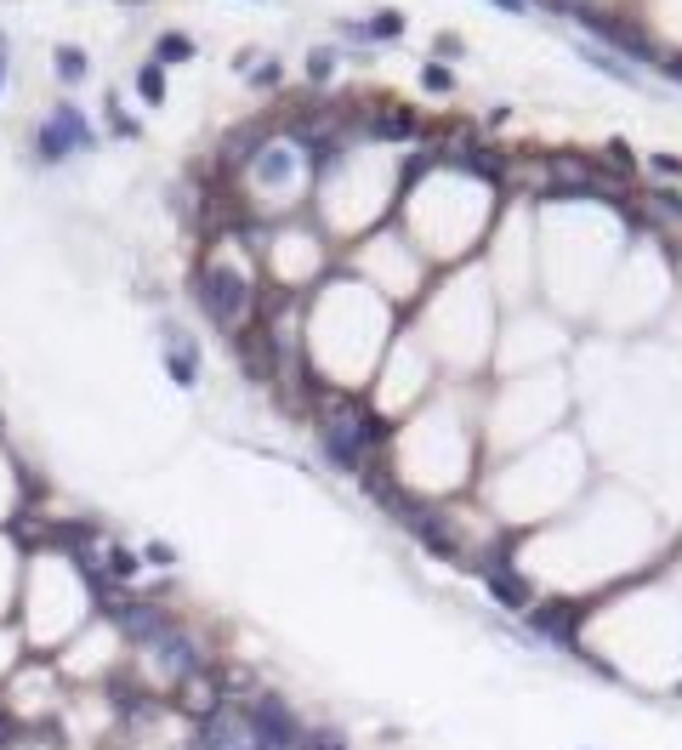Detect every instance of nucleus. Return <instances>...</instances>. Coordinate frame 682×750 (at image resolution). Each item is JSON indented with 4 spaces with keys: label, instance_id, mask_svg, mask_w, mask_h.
<instances>
[{
    "label": "nucleus",
    "instance_id": "1",
    "mask_svg": "<svg viewBox=\"0 0 682 750\" xmlns=\"http://www.w3.org/2000/svg\"><path fill=\"white\" fill-rule=\"evenodd\" d=\"M199 307L211 312V324H222L228 336L251 319V279L239 268H205L199 273Z\"/></svg>",
    "mask_w": 682,
    "mask_h": 750
},
{
    "label": "nucleus",
    "instance_id": "2",
    "mask_svg": "<svg viewBox=\"0 0 682 750\" xmlns=\"http://www.w3.org/2000/svg\"><path fill=\"white\" fill-rule=\"evenodd\" d=\"M319 449L336 472H364V455H370V421L359 410H341V415H324L319 421Z\"/></svg>",
    "mask_w": 682,
    "mask_h": 750
},
{
    "label": "nucleus",
    "instance_id": "3",
    "mask_svg": "<svg viewBox=\"0 0 682 750\" xmlns=\"http://www.w3.org/2000/svg\"><path fill=\"white\" fill-rule=\"evenodd\" d=\"M35 148H40V160L57 165V160H69L74 148H97V131L80 120V108H74V103H57L52 120L35 131Z\"/></svg>",
    "mask_w": 682,
    "mask_h": 750
},
{
    "label": "nucleus",
    "instance_id": "4",
    "mask_svg": "<svg viewBox=\"0 0 682 750\" xmlns=\"http://www.w3.org/2000/svg\"><path fill=\"white\" fill-rule=\"evenodd\" d=\"M245 722H251L256 750H302V728L279 699H256V705L245 711Z\"/></svg>",
    "mask_w": 682,
    "mask_h": 750
},
{
    "label": "nucleus",
    "instance_id": "5",
    "mask_svg": "<svg viewBox=\"0 0 682 750\" xmlns=\"http://www.w3.org/2000/svg\"><path fill=\"white\" fill-rule=\"evenodd\" d=\"M575 18L592 29L597 40H609V46H620V52H631V57H654V46H648V35L643 29H631V23H620V18H609V12H575Z\"/></svg>",
    "mask_w": 682,
    "mask_h": 750
},
{
    "label": "nucleus",
    "instance_id": "6",
    "mask_svg": "<svg viewBox=\"0 0 682 750\" xmlns=\"http://www.w3.org/2000/svg\"><path fill=\"white\" fill-rule=\"evenodd\" d=\"M484 586H489V597L501 603V608H529V603H535L529 580H523L512 562H484Z\"/></svg>",
    "mask_w": 682,
    "mask_h": 750
},
{
    "label": "nucleus",
    "instance_id": "7",
    "mask_svg": "<svg viewBox=\"0 0 682 750\" xmlns=\"http://www.w3.org/2000/svg\"><path fill=\"white\" fill-rule=\"evenodd\" d=\"M398 518H404V523L415 529V540H427V546H432V552H438V557L461 562V546H455V535H449V529H444V518H438V512H427V506H404V512H398Z\"/></svg>",
    "mask_w": 682,
    "mask_h": 750
},
{
    "label": "nucleus",
    "instance_id": "8",
    "mask_svg": "<svg viewBox=\"0 0 682 750\" xmlns=\"http://www.w3.org/2000/svg\"><path fill=\"white\" fill-rule=\"evenodd\" d=\"M575 620H580V608H575V603L535 608V631H540V637H552V643H563V648H575Z\"/></svg>",
    "mask_w": 682,
    "mask_h": 750
},
{
    "label": "nucleus",
    "instance_id": "9",
    "mask_svg": "<svg viewBox=\"0 0 682 750\" xmlns=\"http://www.w3.org/2000/svg\"><path fill=\"white\" fill-rule=\"evenodd\" d=\"M165 364H170V381H177V387H194L199 381V347H194V341L170 336L165 341Z\"/></svg>",
    "mask_w": 682,
    "mask_h": 750
},
{
    "label": "nucleus",
    "instance_id": "10",
    "mask_svg": "<svg viewBox=\"0 0 682 750\" xmlns=\"http://www.w3.org/2000/svg\"><path fill=\"white\" fill-rule=\"evenodd\" d=\"M188 57H194V40L177 35V29H170V35H160V46H154V62H188Z\"/></svg>",
    "mask_w": 682,
    "mask_h": 750
},
{
    "label": "nucleus",
    "instance_id": "11",
    "mask_svg": "<svg viewBox=\"0 0 682 750\" xmlns=\"http://www.w3.org/2000/svg\"><path fill=\"white\" fill-rule=\"evenodd\" d=\"M137 97H143V103H165V74H160V62H143V69H137Z\"/></svg>",
    "mask_w": 682,
    "mask_h": 750
},
{
    "label": "nucleus",
    "instance_id": "12",
    "mask_svg": "<svg viewBox=\"0 0 682 750\" xmlns=\"http://www.w3.org/2000/svg\"><path fill=\"white\" fill-rule=\"evenodd\" d=\"M57 74L74 86V80H86V52L80 46H57Z\"/></svg>",
    "mask_w": 682,
    "mask_h": 750
},
{
    "label": "nucleus",
    "instance_id": "13",
    "mask_svg": "<svg viewBox=\"0 0 682 750\" xmlns=\"http://www.w3.org/2000/svg\"><path fill=\"white\" fill-rule=\"evenodd\" d=\"M137 569H143V557H137V552H126V546H108V574H114V580H131Z\"/></svg>",
    "mask_w": 682,
    "mask_h": 750
},
{
    "label": "nucleus",
    "instance_id": "14",
    "mask_svg": "<svg viewBox=\"0 0 682 750\" xmlns=\"http://www.w3.org/2000/svg\"><path fill=\"white\" fill-rule=\"evenodd\" d=\"M586 62H592V69H603V74H614V80H631L626 62H614L609 52H597V46H586Z\"/></svg>",
    "mask_w": 682,
    "mask_h": 750
},
{
    "label": "nucleus",
    "instance_id": "15",
    "mask_svg": "<svg viewBox=\"0 0 682 750\" xmlns=\"http://www.w3.org/2000/svg\"><path fill=\"white\" fill-rule=\"evenodd\" d=\"M307 74H313V80H330V74H336V52H330V46H319V52L307 57Z\"/></svg>",
    "mask_w": 682,
    "mask_h": 750
},
{
    "label": "nucleus",
    "instance_id": "16",
    "mask_svg": "<svg viewBox=\"0 0 682 750\" xmlns=\"http://www.w3.org/2000/svg\"><path fill=\"white\" fill-rule=\"evenodd\" d=\"M398 29H404V18H398V12H381V18H376V23H370V29H359V35H376V40H393V35H398Z\"/></svg>",
    "mask_w": 682,
    "mask_h": 750
},
{
    "label": "nucleus",
    "instance_id": "17",
    "mask_svg": "<svg viewBox=\"0 0 682 750\" xmlns=\"http://www.w3.org/2000/svg\"><path fill=\"white\" fill-rule=\"evenodd\" d=\"M376 131H381V137H410V131H415V120L404 114V108H398V114H387V120L376 125Z\"/></svg>",
    "mask_w": 682,
    "mask_h": 750
},
{
    "label": "nucleus",
    "instance_id": "18",
    "mask_svg": "<svg viewBox=\"0 0 682 750\" xmlns=\"http://www.w3.org/2000/svg\"><path fill=\"white\" fill-rule=\"evenodd\" d=\"M421 86H427V91H449L455 80H449V69H438V62H427V69H421Z\"/></svg>",
    "mask_w": 682,
    "mask_h": 750
},
{
    "label": "nucleus",
    "instance_id": "19",
    "mask_svg": "<svg viewBox=\"0 0 682 750\" xmlns=\"http://www.w3.org/2000/svg\"><path fill=\"white\" fill-rule=\"evenodd\" d=\"M251 80L256 86H279V80H285V69H279V62H262V69H251Z\"/></svg>",
    "mask_w": 682,
    "mask_h": 750
},
{
    "label": "nucleus",
    "instance_id": "20",
    "mask_svg": "<svg viewBox=\"0 0 682 750\" xmlns=\"http://www.w3.org/2000/svg\"><path fill=\"white\" fill-rule=\"evenodd\" d=\"M654 171H665V177H682V160H677V154H654Z\"/></svg>",
    "mask_w": 682,
    "mask_h": 750
},
{
    "label": "nucleus",
    "instance_id": "21",
    "mask_svg": "<svg viewBox=\"0 0 682 750\" xmlns=\"http://www.w3.org/2000/svg\"><path fill=\"white\" fill-rule=\"evenodd\" d=\"M148 562H160V569H165V562H177V557H170L165 540H154V546H148Z\"/></svg>",
    "mask_w": 682,
    "mask_h": 750
},
{
    "label": "nucleus",
    "instance_id": "22",
    "mask_svg": "<svg viewBox=\"0 0 682 750\" xmlns=\"http://www.w3.org/2000/svg\"><path fill=\"white\" fill-rule=\"evenodd\" d=\"M501 12H529V0H495Z\"/></svg>",
    "mask_w": 682,
    "mask_h": 750
},
{
    "label": "nucleus",
    "instance_id": "23",
    "mask_svg": "<svg viewBox=\"0 0 682 750\" xmlns=\"http://www.w3.org/2000/svg\"><path fill=\"white\" fill-rule=\"evenodd\" d=\"M665 69H671V74H677V80H682V57H671V62H665Z\"/></svg>",
    "mask_w": 682,
    "mask_h": 750
},
{
    "label": "nucleus",
    "instance_id": "24",
    "mask_svg": "<svg viewBox=\"0 0 682 750\" xmlns=\"http://www.w3.org/2000/svg\"><path fill=\"white\" fill-rule=\"evenodd\" d=\"M0 80H6V57H0Z\"/></svg>",
    "mask_w": 682,
    "mask_h": 750
}]
</instances>
